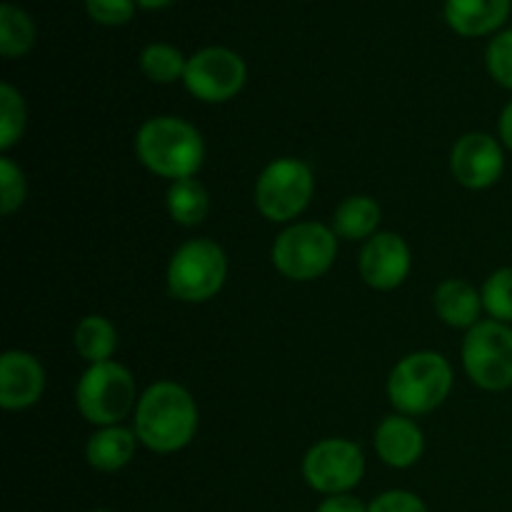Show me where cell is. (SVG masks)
<instances>
[{"label": "cell", "instance_id": "obj_25", "mask_svg": "<svg viewBox=\"0 0 512 512\" xmlns=\"http://www.w3.org/2000/svg\"><path fill=\"white\" fill-rule=\"evenodd\" d=\"M28 185L25 175L10 158H0V213L8 218L25 203Z\"/></svg>", "mask_w": 512, "mask_h": 512}, {"label": "cell", "instance_id": "obj_29", "mask_svg": "<svg viewBox=\"0 0 512 512\" xmlns=\"http://www.w3.org/2000/svg\"><path fill=\"white\" fill-rule=\"evenodd\" d=\"M318 512H368V505L350 493L328 495V498L320 503Z\"/></svg>", "mask_w": 512, "mask_h": 512}, {"label": "cell", "instance_id": "obj_5", "mask_svg": "<svg viewBox=\"0 0 512 512\" xmlns=\"http://www.w3.org/2000/svg\"><path fill=\"white\" fill-rule=\"evenodd\" d=\"M338 255V235L320 223H295L275 238L270 258L288 280H315L330 270Z\"/></svg>", "mask_w": 512, "mask_h": 512}, {"label": "cell", "instance_id": "obj_23", "mask_svg": "<svg viewBox=\"0 0 512 512\" xmlns=\"http://www.w3.org/2000/svg\"><path fill=\"white\" fill-rule=\"evenodd\" d=\"M25 120H28V110H25L23 95L13 88V85H0V148L8 150L23 138Z\"/></svg>", "mask_w": 512, "mask_h": 512}, {"label": "cell", "instance_id": "obj_11", "mask_svg": "<svg viewBox=\"0 0 512 512\" xmlns=\"http://www.w3.org/2000/svg\"><path fill=\"white\" fill-rule=\"evenodd\" d=\"M450 170L455 180L470 190H485L500 180L505 170L503 143L488 133H468L453 145Z\"/></svg>", "mask_w": 512, "mask_h": 512}, {"label": "cell", "instance_id": "obj_21", "mask_svg": "<svg viewBox=\"0 0 512 512\" xmlns=\"http://www.w3.org/2000/svg\"><path fill=\"white\" fill-rule=\"evenodd\" d=\"M35 43V25L15 5H0V53L5 58H20Z\"/></svg>", "mask_w": 512, "mask_h": 512}, {"label": "cell", "instance_id": "obj_30", "mask_svg": "<svg viewBox=\"0 0 512 512\" xmlns=\"http://www.w3.org/2000/svg\"><path fill=\"white\" fill-rule=\"evenodd\" d=\"M498 133H500V143H503V148H508L512 153V100L505 105L503 113H500Z\"/></svg>", "mask_w": 512, "mask_h": 512}, {"label": "cell", "instance_id": "obj_7", "mask_svg": "<svg viewBox=\"0 0 512 512\" xmlns=\"http://www.w3.org/2000/svg\"><path fill=\"white\" fill-rule=\"evenodd\" d=\"M315 178L308 163L295 158H278L260 173L255 183V205L260 215L273 223H290L308 208Z\"/></svg>", "mask_w": 512, "mask_h": 512}, {"label": "cell", "instance_id": "obj_16", "mask_svg": "<svg viewBox=\"0 0 512 512\" xmlns=\"http://www.w3.org/2000/svg\"><path fill=\"white\" fill-rule=\"evenodd\" d=\"M435 313L443 323L453 328H475L480 323V310L483 308V293L460 278H450L438 285L435 290Z\"/></svg>", "mask_w": 512, "mask_h": 512}, {"label": "cell", "instance_id": "obj_32", "mask_svg": "<svg viewBox=\"0 0 512 512\" xmlns=\"http://www.w3.org/2000/svg\"><path fill=\"white\" fill-rule=\"evenodd\" d=\"M93 512H110V510H93Z\"/></svg>", "mask_w": 512, "mask_h": 512}, {"label": "cell", "instance_id": "obj_2", "mask_svg": "<svg viewBox=\"0 0 512 512\" xmlns=\"http://www.w3.org/2000/svg\"><path fill=\"white\" fill-rule=\"evenodd\" d=\"M135 155L150 173L168 180L195 178L205 158V143L198 130L175 115H160L140 125Z\"/></svg>", "mask_w": 512, "mask_h": 512}, {"label": "cell", "instance_id": "obj_13", "mask_svg": "<svg viewBox=\"0 0 512 512\" xmlns=\"http://www.w3.org/2000/svg\"><path fill=\"white\" fill-rule=\"evenodd\" d=\"M45 390V370L23 350H8L0 358V405L5 410H25L40 400Z\"/></svg>", "mask_w": 512, "mask_h": 512}, {"label": "cell", "instance_id": "obj_9", "mask_svg": "<svg viewBox=\"0 0 512 512\" xmlns=\"http://www.w3.org/2000/svg\"><path fill=\"white\" fill-rule=\"evenodd\" d=\"M365 455L360 445L343 438L315 443L303 458V475L323 495H343L363 480Z\"/></svg>", "mask_w": 512, "mask_h": 512}, {"label": "cell", "instance_id": "obj_17", "mask_svg": "<svg viewBox=\"0 0 512 512\" xmlns=\"http://www.w3.org/2000/svg\"><path fill=\"white\" fill-rule=\"evenodd\" d=\"M135 445H138L135 430L123 428V425H108V428H100L98 433L90 435L85 455L95 470L115 473L133 460Z\"/></svg>", "mask_w": 512, "mask_h": 512}, {"label": "cell", "instance_id": "obj_8", "mask_svg": "<svg viewBox=\"0 0 512 512\" xmlns=\"http://www.w3.org/2000/svg\"><path fill=\"white\" fill-rule=\"evenodd\" d=\"M468 378L488 393L512 388V328L498 320H480L463 340Z\"/></svg>", "mask_w": 512, "mask_h": 512}, {"label": "cell", "instance_id": "obj_26", "mask_svg": "<svg viewBox=\"0 0 512 512\" xmlns=\"http://www.w3.org/2000/svg\"><path fill=\"white\" fill-rule=\"evenodd\" d=\"M485 65H488V73L495 83L512 90V28L503 30L490 40Z\"/></svg>", "mask_w": 512, "mask_h": 512}, {"label": "cell", "instance_id": "obj_22", "mask_svg": "<svg viewBox=\"0 0 512 512\" xmlns=\"http://www.w3.org/2000/svg\"><path fill=\"white\" fill-rule=\"evenodd\" d=\"M185 68H188V60L170 43H150L140 53V70L153 83H175L185 78Z\"/></svg>", "mask_w": 512, "mask_h": 512}, {"label": "cell", "instance_id": "obj_24", "mask_svg": "<svg viewBox=\"0 0 512 512\" xmlns=\"http://www.w3.org/2000/svg\"><path fill=\"white\" fill-rule=\"evenodd\" d=\"M483 308L490 320L512 325V265L500 268L485 280L483 285Z\"/></svg>", "mask_w": 512, "mask_h": 512}, {"label": "cell", "instance_id": "obj_20", "mask_svg": "<svg viewBox=\"0 0 512 512\" xmlns=\"http://www.w3.org/2000/svg\"><path fill=\"white\" fill-rule=\"evenodd\" d=\"M210 210L208 188L198 178H183L170 183L168 213L178 225L193 228L205 220Z\"/></svg>", "mask_w": 512, "mask_h": 512}, {"label": "cell", "instance_id": "obj_10", "mask_svg": "<svg viewBox=\"0 0 512 512\" xmlns=\"http://www.w3.org/2000/svg\"><path fill=\"white\" fill-rule=\"evenodd\" d=\"M248 68L245 60L230 48H203L188 58L185 88L203 103H225L243 90Z\"/></svg>", "mask_w": 512, "mask_h": 512}, {"label": "cell", "instance_id": "obj_14", "mask_svg": "<svg viewBox=\"0 0 512 512\" xmlns=\"http://www.w3.org/2000/svg\"><path fill=\"white\" fill-rule=\"evenodd\" d=\"M375 450L390 468H410L425 450L423 430L408 415H388L375 430Z\"/></svg>", "mask_w": 512, "mask_h": 512}, {"label": "cell", "instance_id": "obj_15", "mask_svg": "<svg viewBox=\"0 0 512 512\" xmlns=\"http://www.w3.org/2000/svg\"><path fill=\"white\" fill-rule=\"evenodd\" d=\"M512 0H445V20L465 38L490 35L508 20Z\"/></svg>", "mask_w": 512, "mask_h": 512}, {"label": "cell", "instance_id": "obj_31", "mask_svg": "<svg viewBox=\"0 0 512 512\" xmlns=\"http://www.w3.org/2000/svg\"><path fill=\"white\" fill-rule=\"evenodd\" d=\"M135 3H140L143 8H148V10H155V8H165V5H170L173 0H135Z\"/></svg>", "mask_w": 512, "mask_h": 512}, {"label": "cell", "instance_id": "obj_19", "mask_svg": "<svg viewBox=\"0 0 512 512\" xmlns=\"http://www.w3.org/2000/svg\"><path fill=\"white\" fill-rule=\"evenodd\" d=\"M75 350L90 365L108 363L118 350V333L115 325L103 315H88L75 328Z\"/></svg>", "mask_w": 512, "mask_h": 512}, {"label": "cell", "instance_id": "obj_12", "mask_svg": "<svg viewBox=\"0 0 512 512\" xmlns=\"http://www.w3.org/2000/svg\"><path fill=\"white\" fill-rule=\"evenodd\" d=\"M360 278L375 290H395L413 268L408 243L395 233H375L360 250Z\"/></svg>", "mask_w": 512, "mask_h": 512}, {"label": "cell", "instance_id": "obj_28", "mask_svg": "<svg viewBox=\"0 0 512 512\" xmlns=\"http://www.w3.org/2000/svg\"><path fill=\"white\" fill-rule=\"evenodd\" d=\"M368 512H428V508L408 490H388L368 505Z\"/></svg>", "mask_w": 512, "mask_h": 512}, {"label": "cell", "instance_id": "obj_1", "mask_svg": "<svg viewBox=\"0 0 512 512\" xmlns=\"http://www.w3.org/2000/svg\"><path fill=\"white\" fill-rule=\"evenodd\" d=\"M198 433V405L178 383H153L135 405V435L153 453H178Z\"/></svg>", "mask_w": 512, "mask_h": 512}, {"label": "cell", "instance_id": "obj_27", "mask_svg": "<svg viewBox=\"0 0 512 512\" xmlns=\"http://www.w3.org/2000/svg\"><path fill=\"white\" fill-rule=\"evenodd\" d=\"M88 15L100 25H123L133 18L135 0H85Z\"/></svg>", "mask_w": 512, "mask_h": 512}, {"label": "cell", "instance_id": "obj_6", "mask_svg": "<svg viewBox=\"0 0 512 512\" xmlns=\"http://www.w3.org/2000/svg\"><path fill=\"white\" fill-rule=\"evenodd\" d=\"M75 405L80 415L98 428L118 425L138 405L133 375L115 360L90 365L75 388Z\"/></svg>", "mask_w": 512, "mask_h": 512}, {"label": "cell", "instance_id": "obj_3", "mask_svg": "<svg viewBox=\"0 0 512 512\" xmlns=\"http://www.w3.org/2000/svg\"><path fill=\"white\" fill-rule=\"evenodd\" d=\"M453 390V368L433 350L410 353L388 378V398L400 415L433 413Z\"/></svg>", "mask_w": 512, "mask_h": 512}, {"label": "cell", "instance_id": "obj_4", "mask_svg": "<svg viewBox=\"0 0 512 512\" xmlns=\"http://www.w3.org/2000/svg\"><path fill=\"white\" fill-rule=\"evenodd\" d=\"M228 278L225 250L213 240H188L175 250L168 265V290L183 303H205L215 298Z\"/></svg>", "mask_w": 512, "mask_h": 512}, {"label": "cell", "instance_id": "obj_18", "mask_svg": "<svg viewBox=\"0 0 512 512\" xmlns=\"http://www.w3.org/2000/svg\"><path fill=\"white\" fill-rule=\"evenodd\" d=\"M380 205L368 195H350L338 205L333 218V230L345 240H370L378 233Z\"/></svg>", "mask_w": 512, "mask_h": 512}]
</instances>
